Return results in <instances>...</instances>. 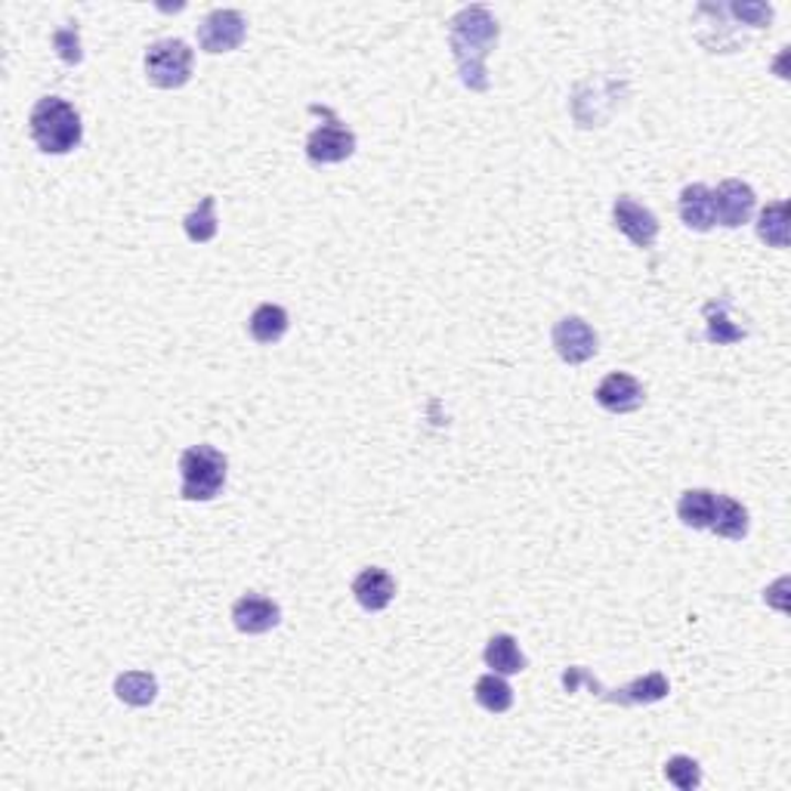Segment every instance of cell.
Returning a JSON list of instances; mask_svg holds the SVG:
<instances>
[{"instance_id": "30bf717a", "label": "cell", "mask_w": 791, "mask_h": 791, "mask_svg": "<svg viewBox=\"0 0 791 791\" xmlns=\"http://www.w3.org/2000/svg\"><path fill=\"white\" fill-rule=\"evenodd\" d=\"M594 399L609 415H631L647 403V389L637 377L625 375V372H612L600 381V387L594 389Z\"/></svg>"}, {"instance_id": "3957f363", "label": "cell", "mask_w": 791, "mask_h": 791, "mask_svg": "<svg viewBox=\"0 0 791 791\" xmlns=\"http://www.w3.org/2000/svg\"><path fill=\"white\" fill-rule=\"evenodd\" d=\"M581 683H585L597 699H604V702H609V706H621V708L656 706V702L668 699V692H671V683H668V677H665L662 671H649L647 677H637L633 683L621 687V690H606L604 683L590 675L588 668H581V665H572V668L562 671V690L569 692V696L578 692Z\"/></svg>"}, {"instance_id": "cb8c5ba5", "label": "cell", "mask_w": 791, "mask_h": 791, "mask_svg": "<svg viewBox=\"0 0 791 791\" xmlns=\"http://www.w3.org/2000/svg\"><path fill=\"white\" fill-rule=\"evenodd\" d=\"M665 779L680 791H692L702 785V767L690 754H675L671 761L665 763Z\"/></svg>"}, {"instance_id": "2e32d148", "label": "cell", "mask_w": 791, "mask_h": 791, "mask_svg": "<svg viewBox=\"0 0 791 791\" xmlns=\"http://www.w3.org/2000/svg\"><path fill=\"white\" fill-rule=\"evenodd\" d=\"M718 514V491L687 489L677 501V517L687 529H711Z\"/></svg>"}, {"instance_id": "d4e9b609", "label": "cell", "mask_w": 791, "mask_h": 791, "mask_svg": "<svg viewBox=\"0 0 791 791\" xmlns=\"http://www.w3.org/2000/svg\"><path fill=\"white\" fill-rule=\"evenodd\" d=\"M53 50L65 65H81V29L78 26H65V29L53 31Z\"/></svg>"}, {"instance_id": "9c48e42d", "label": "cell", "mask_w": 791, "mask_h": 791, "mask_svg": "<svg viewBox=\"0 0 791 791\" xmlns=\"http://www.w3.org/2000/svg\"><path fill=\"white\" fill-rule=\"evenodd\" d=\"M612 223L621 235H628L637 247H652L659 239V216L652 214L649 207H643L640 202H633L631 195H619L612 202Z\"/></svg>"}, {"instance_id": "44dd1931", "label": "cell", "mask_w": 791, "mask_h": 791, "mask_svg": "<svg viewBox=\"0 0 791 791\" xmlns=\"http://www.w3.org/2000/svg\"><path fill=\"white\" fill-rule=\"evenodd\" d=\"M474 699L476 706L486 708L489 714H504V711L514 708V690H510V683L504 680V675H495V671L476 680Z\"/></svg>"}, {"instance_id": "277c9868", "label": "cell", "mask_w": 791, "mask_h": 791, "mask_svg": "<svg viewBox=\"0 0 791 791\" xmlns=\"http://www.w3.org/2000/svg\"><path fill=\"white\" fill-rule=\"evenodd\" d=\"M180 476H183V486H180L183 501H214L226 486L230 460L220 448L202 443L180 455Z\"/></svg>"}, {"instance_id": "ba28073f", "label": "cell", "mask_w": 791, "mask_h": 791, "mask_svg": "<svg viewBox=\"0 0 791 791\" xmlns=\"http://www.w3.org/2000/svg\"><path fill=\"white\" fill-rule=\"evenodd\" d=\"M550 344L566 365H585L597 356L600 337L581 316H562L550 332Z\"/></svg>"}, {"instance_id": "e0dca14e", "label": "cell", "mask_w": 791, "mask_h": 791, "mask_svg": "<svg viewBox=\"0 0 791 791\" xmlns=\"http://www.w3.org/2000/svg\"><path fill=\"white\" fill-rule=\"evenodd\" d=\"M483 662L489 665L495 675H519L526 671L529 662L519 649L517 637L514 633H495L489 643H486V652H483Z\"/></svg>"}, {"instance_id": "9a60e30c", "label": "cell", "mask_w": 791, "mask_h": 791, "mask_svg": "<svg viewBox=\"0 0 791 791\" xmlns=\"http://www.w3.org/2000/svg\"><path fill=\"white\" fill-rule=\"evenodd\" d=\"M288 325L291 318L285 306H278V303H260L257 310L251 313V318H247V334H251L260 346H273L288 334Z\"/></svg>"}, {"instance_id": "484cf974", "label": "cell", "mask_w": 791, "mask_h": 791, "mask_svg": "<svg viewBox=\"0 0 791 791\" xmlns=\"http://www.w3.org/2000/svg\"><path fill=\"white\" fill-rule=\"evenodd\" d=\"M727 10H730L739 22L751 26V29H770V22H773V16H777V10H773L770 3H733V7H727Z\"/></svg>"}, {"instance_id": "5b68a950", "label": "cell", "mask_w": 791, "mask_h": 791, "mask_svg": "<svg viewBox=\"0 0 791 791\" xmlns=\"http://www.w3.org/2000/svg\"><path fill=\"white\" fill-rule=\"evenodd\" d=\"M145 78L159 90H180L192 78L195 65V50L180 38H164L145 50Z\"/></svg>"}, {"instance_id": "52a82bcc", "label": "cell", "mask_w": 791, "mask_h": 791, "mask_svg": "<svg viewBox=\"0 0 791 791\" xmlns=\"http://www.w3.org/2000/svg\"><path fill=\"white\" fill-rule=\"evenodd\" d=\"M247 38V22L239 10H214L199 26V47L211 57L239 50Z\"/></svg>"}, {"instance_id": "8fae6325", "label": "cell", "mask_w": 791, "mask_h": 791, "mask_svg": "<svg viewBox=\"0 0 791 791\" xmlns=\"http://www.w3.org/2000/svg\"><path fill=\"white\" fill-rule=\"evenodd\" d=\"M754 204H758V195L742 180H723L718 192H714V216H718L720 226H727V230L746 226L751 214H754Z\"/></svg>"}, {"instance_id": "5bb4252c", "label": "cell", "mask_w": 791, "mask_h": 791, "mask_svg": "<svg viewBox=\"0 0 791 791\" xmlns=\"http://www.w3.org/2000/svg\"><path fill=\"white\" fill-rule=\"evenodd\" d=\"M353 597L365 612H384L393 597H396V581L387 569H362L359 576L353 578Z\"/></svg>"}, {"instance_id": "8992f818", "label": "cell", "mask_w": 791, "mask_h": 791, "mask_svg": "<svg viewBox=\"0 0 791 791\" xmlns=\"http://www.w3.org/2000/svg\"><path fill=\"white\" fill-rule=\"evenodd\" d=\"M310 112L325 118V124L313 130L310 140H306V159H310V164L325 168V164H341V161L353 159L356 133L346 128L328 105H310Z\"/></svg>"}, {"instance_id": "4fadbf2b", "label": "cell", "mask_w": 791, "mask_h": 791, "mask_svg": "<svg viewBox=\"0 0 791 791\" xmlns=\"http://www.w3.org/2000/svg\"><path fill=\"white\" fill-rule=\"evenodd\" d=\"M677 211L683 226L692 232H711L718 216H714V192L706 183H690L677 199Z\"/></svg>"}, {"instance_id": "603a6c76", "label": "cell", "mask_w": 791, "mask_h": 791, "mask_svg": "<svg viewBox=\"0 0 791 791\" xmlns=\"http://www.w3.org/2000/svg\"><path fill=\"white\" fill-rule=\"evenodd\" d=\"M183 230H186V239L192 242V245H207V242H214L216 232H220L214 195H204L202 202H199V207H195L192 214H186Z\"/></svg>"}, {"instance_id": "ffe728a7", "label": "cell", "mask_w": 791, "mask_h": 791, "mask_svg": "<svg viewBox=\"0 0 791 791\" xmlns=\"http://www.w3.org/2000/svg\"><path fill=\"white\" fill-rule=\"evenodd\" d=\"M727 306H730L727 301L706 303V310H702V313H706V322H708V332H706L708 344L727 346V344H739V341H746V337H749V332H746V328L733 325V318L727 316Z\"/></svg>"}, {"instance_id": "7a4b0ae2", "label": "cell", "mask_w": 791, "mask_h": 791, "mask_svg": "<svg viewBox=\"0 0 791 791\" xmlns=\"http://www.w3.org/2000/svg\"><path fill=\"white\" fill-rule=\"evenodd\" d=\"M29 133L47 155H69L84 140V124L72 102L62 97H43L31 109Z\"/></svg>"}, {"instance_id": "7402d4cb", "label": "cell", "mask_w": 791, "mask_h": 791, "mask_svg": "<svg viewBox=\"0 0 791 791\" xmlns=\"http://www.w3.org/2000/svg\"><path fill=\"white\" fill-rule=\"evenodd\" d=\"M758 239L770 247H789V202H773L758 214Z\"/></svg>"}, {"instance_id": "d6986e66", "label": "cell", "mask_w": 791, "mask_h": 791, "mask_svg": "<svg viewBox=\"0 0 791 791\" xmlns=\"http://www.w3.org/2000/svg\"><path fill=\"white\" fill-rule=\"evenodd\" d=\"M749 510L742 504L730 498V495H718V514L711 523V533L727 538V541H742L749 535Z\"/></svg>"}, {"instance_id": "ac0fdd59", "label": "cell", "mask_w": 791, "mask_h": 791, "mask_svg": "<svg viewBox=\"0 0 791 791\" xmlns=\"http://www.w3.org/2000/svg\"><path fill=\"white\" fill-rule=\"evenodd\" d=\"M115 696L130 708H149L159 699V677L152 671H124L115 677Z\"/></svg>"}, {"instance_id": "7c38bea8", "label": "cell", "mask_w": 791, "mask_h": 791, "mask_svg": "<svg viewBox=\"0 0 791 791\" xmlns=\"http://www.w3.org/2000/svg\"><path fill=\"white\" fill-rule=\"evenodd\" d=\"M278 621H282V606L263 594H245L232 606V625L247 637L270 633L273 628H278Z\"/></svg>"}, {"instance_id": "6da1fadb", "label": "cell", "mask_w": 791, "mask_h": 791, "mask_svg": "<svg viewBox=\"0 0 791 791\" xmlns=\"http://www.w3.org/2000/svg\"><path fill=\"white\" fill-rule=\"evenodd\" d=\"M498 38H501L498 19L483 3L464 7V10L452 16V22H448V47H452L455 62H458L460 84L467 87V90L486 93L491 87L486 59L498 47Z\"/></svg>"}]
</instances>
